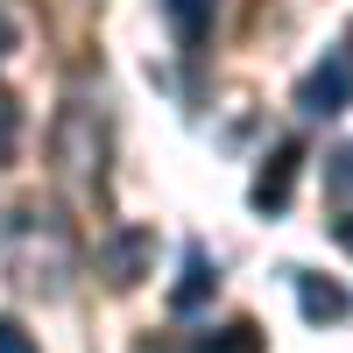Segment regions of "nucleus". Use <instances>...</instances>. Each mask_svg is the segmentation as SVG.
Wrapping results in <instances>:
<instances>
[{
  "label": "nucleus",
  "mask_w": 353,
  "mask_h": 353,
  "mask_svg": "<svg viewBox=\"0 0 353 353\" xmlns=\"http://www.w3.org/2000/svg\"><path fill=\"white\" fill-rule=\"evenodd\" d=\"M0 269L28 297H64L78 276V233L57 205H8L0 212Z\"/></svg>",
  "instance_id": "obj_1"
},
{
  "label": "nucleus",
  "mask_w": 353,
  "mask_h": 353,
  "mask_svg": "<svg viewBox=\"0 0 353 353\" xmlns=\"http://www.w3.org/2000/svg\"><path fill=\"white\" fill-rule=\"evenodd\" d=\"M50 163H57V176H64L71 191H92L106 176V113L71 99L57 113V128H50Z\"/></svg>",
  "instance_id": "obj_2"
},
{
  "label": "nucleus",
  "mask_w": 353,
  "mask_h": 353,
  "mask_svg": "<svg viewBox=\"0 0 353 353\" xmlns=\"http://www.w3.org/2000/svg\"><path fill=\"white\" fill-rule=\"evenodd\" d=\"M297 106H304V113H318V121H325V113H346V106H353V57L325 50V57H318V64L304 71Z\"/></svg>",
  "instance_id": "obj_3"
},
{
  "label": "nucleus",
  "mask_w": 353,
  "mask_h": 353,
  "mask_svg": "<svg viewBox=\"0 0 353 353\" xmlns=\"http://www.w3.org/2000/svg\"><path fill=\"white\" fill-rule=\"evenodd\" d=\"M297 163H304V141L283 134L276 149L261 156L254 184H248V205H254V212H283V205H290V191H297Z\"/></svg>",
  "instance_id": "obj_4"
},
{
  "label": "nucleus",
  "mask_w": 353,
  "mask_h": 353,
  "mask_svg": "<svg viewBox=\"0 0 353 353\" xmlns=\"http://www.w3.org/2000/svg\"><path fill=\"white\" fill-rule=\"evenodd\" d=\"M149 254H156V233L149 226H113L99 241V276L113 290H134L141 276H149Z\"/></svg>",
  "instance_id": "obj_5"
},
{
  "label": "nucleus",
  "mask_w": 353,
  "mask_h": 353,
  "mask_svg": "<svg viewBox=\"0 0 353 353\" xmlns=\"http://www.w3.org/2000/svg\"><path fill=\"white\" fill-rule=\"evenodd\" d=\"M219 290V269H212V254L205 248H184V269H176V283H170V311L176 318H191L205 297Z\"/></svg>",
  "instance_id": "obj_6"
},
{
  "label": "nucleus",
  "mask_w": 353,
  "mask_h": 353,
  "mask_svg": "<svg viewBox=\"0 0 353 353\" xmlns=\"http://www.w3.org/2000/svg\"><path fill=\"white\" fill-rule=\"evenodd\" d=\"M290 283H297V304H304L311 325H339V318L353 311V297H346L332 276H304V269H290Z\"/></svg>",
  "instance_id": "obj_7"
},
{
  "label": "nucleus",
  "mask_w": 353,
  "mask_h": 353,
  "mask_svg": "<svg viewBox=\"0 0 353 353\" xmlns=\"http://www.w3.org/2000/svg\"><path fill=\"white\" fill-rule=\"evenodd\" d=\"M212 8L219 0H163V14H170V28H176L184 50H198L205 36H212Z\"/></svg>",
  "instance_id": "obj_8"
},
{
  "label": "nucleus",
  "mask_w": 353,
  "mask_h": 353,
  "mask_svg": "<svg viewBox=\"0 0 353 353\" xmlns=\"http://www.w3.org/2000/svg\"><path fill=\"white\" fill-rule=\"evenodd\" d=\"M191 353H269V346H261V325H254V318H226V325L205 332Z\"/></svg>",
  "instance_id": "obj_9"
},
{
  "label": "nucleus",
  "mask_w": 353,
  "mask_h": 353,
  "mask_svg": "<svg viewBox=\"0 0 353 353\" xmlns=\"http://www.w3.org/2000/svg\"><path fill=\"white\" fill-rule=\"evenodd\" d=\"M14 141H21V99L8 92V85H0V163L14 156Z\"/></svg>",
  "instance_id": "obj_10"
},
{
  "label": "nucleus",
  "mask_w": 353,
  "mask_h": 353,
  "mask_svg": "<svg viewBox=\"0 0 353 353\" xmlns=\"http://www.w3.org/2000/svg\"><path fill=\"white\" fill-rule=\"evenodd\" d=\"M0 353H36V339H28L14 318H0Z\"/></svg>",
  "instance_id": "obj_11"
},
{
  "label": "nucleus",
  "mask_w": 353,
  "mask_h": 353,
  "mask_svg": "<svg viewBox=\"0 0 353 353\" xmlns=\"http://www.w3.org/2000/svg\"><path fill=\"white\" fill-rule=\"evenodd\" d=\"M325 176H332V191H353V149H339V156H332V170H325Z\"/></svg>",
  "instance_id": "obj_12"
},
{
  "label": "nucleus",
  "mask_w": 353,
  "mask_h": 353,
  "mask_svg": "<svg viewBox=\"0 0 353 353\" xmlns=\"http://www.w3.org/2000/svg\"><path fill=\"white\" fill-rule=\"evenodd\" d=\"M14 43H21V28H14V14H8V8H0V57H8Z\"/></svg>",
  "instance_id": "obj_13"
},
{
  "label": "nucleus",
  "mask_w": 353,
  "mask_h": 353,
  "mask_svg": "<svg viewBox=\"0 0 353 353\" xmlns=\"http://www.w3.org/2000/svg\"><path fill=\"white\" fill-rule=\"evenodd\" d=\"M332 241H339V248L353 254V212H339V219H332Z\"/></svg>",
  "instance_id": "obj_14"
},
{
  "label": "nucleus",
  "mask_w": 353,
  "mask_h": 353,
  "mask_svg": "<svg viewBox=\"0 0 353 353\" xmlns=\"http://www.w3.org/2000/svg\"><path fill=\"white\" fill-rule=\"evenodd\" d=\"M134 353H184V346H176V339H141Z\"/></svg>",
  "instance_id": "obj_15"
}]
</instances>
